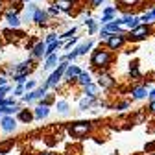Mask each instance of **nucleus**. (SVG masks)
<instances>
[{
  "mask_svg": "<svg viewBox=\"0 0 155 155\" xmlns=\"http://www.w3.org/2000/svg\"><path fill=\"white\" fill-rule=\"evenodd\" d=\"M129 76L133 80H139L140 78V70H139V63H131L129 65Z\"/></svg>",
  "mask_w": 155,
  "mask_h": 155,
  "instance_id": "nucleus-20",
  "label": "nucleus"
},
{
  "mask_svg": "<svg viewBox=\"0 0 155 155\" xmlns=\"http://www.w3.org/2000/svg\"><path fill=\"white\" fill-rule=\"evenodd\" d=\"M104 0H92V6H102Z\"/></svg>",
  "mask_w": 155,
  "mask_h": 155,
  "instance_id": "nucleus-42",
  "label": "nucleus"
},
{
  "mask_svg": "<svg viewBox=\"0 0 155 155\" xmlns=\"http://www.w3.org/2000/svg\"><path fill=\"white\" fill-rule=\"evenodd\" d=\"M111 61H113L111 52L102 50V48L100 50H94V54L91 55V65L96 67V68H105V67L111 65Z\"/></svg>",
  "mask_w": 155,
  "mask_h": 155,
  "instance_id": "nucleus-1",
  "label": "nucleus"
},
{
  "mask_svg": "<svg viewBox=\"0 0 155 155\" xmlns=\"http://www.w3.org/2000/svg\"><path fill=\"white\" fill-rule=\"evenodd\" d=\"M153 155H155V153H153Z\"/></svg>",
  "mask_w": 155,
  "mask_h": 155,
  "instance_id": "nucleus-48",
  "label": "nucleus"
},
{
  "mask_svg": "<svg viewBox=\"0 0 155 155\" xmlns=\"http://www.w3.org/2000/svg\"><path fill=\"white\" fill-rule=\"evenodd\" d=\"M61 46H63L61 41H52V43H48V45H46V50H45V57H48V55L54 54L55 50H59Z\"/></svg>",
  "mask_w": 155,
  "mask_h": 155,
  "instance_id": "nucleus-16",
  "label": "nucleus"
},
{
  "mask_svg": "<svg viewBox=\"0 0 155 155\" xmlns=\"http://www.w3.org/2000/svg\"><path fill=\"white\" fill-rule=\"evenodd\" d=\"M30 65H31V59L22 61V63H18V65L15 67V70H13V72H15V74H17V72H28V70H30Z\"/></svg>",
  "mask_w": 155,
  "mask_h": 155,
  "instance_id": "nucleus-22",
  "label": "nucleus"
},
{
  "mask_svg": "<svg viewBox=\"0 0 155 155\" xmlns=\"http://www.w3.org/2000/svg\"><path fill=\"white\" fill-rule=\"evenodd\" d=\"M148 111H150L151 114H155V100H151V102H150V107H148Z\"/></svg>",
  "mask_w": 155,
  "mask_h": 155,
  "instance_id": "nucleus-36",
  "label": "nucleus"
},
{
  "mask_svg": "<svg viewBox=\"0 0 155 155\" xmlns=\"http://www.w3.org/2000/svg\"><path fill=\"white\" fill-rule=\"evenodd\" d=\"M105 13H114V8H113V6H107V8L104 9V15H105Z\"/></svg>",
  "mask_w": 155,
  "mask_h": 155,
  "instance_id": "nucleus-41",
  "label": "nucleus"
},
{
  "mask_svg": "<svg viewBox=\"0 0 155 155\" xmlns=\"http://www.w3.org/2000/svg\"><path fill=\"white\" fill-rule=\"evenodd\" d=\"M91 81H92V80H91V74H89V72H81L80 76H78V83L83 85V87H85V85H89Z\"/></svg>",
  "mask_w": 155,
  "mask_h": 155,
  "instance_id": "nucleus-21",
  "label": "nucleus"
},
{
  "mask_svg": "<svg viewBox=\"0 0 155 155\" xmlns=\"http://www.w3.org/2000/svg\"><path fill=\"white\" fill-rule=\"evenodd\" d=\"M129 107V102H124V104H120V105H116V109L118 111H124V109H127Z\"/></svg>",
  "mask_w": 155,
  "mask_h": 155,
  "instance_id": "nucleus-35",
  "label": "nucleus"
},
{
  "mask_svg": "<svg viewBox=\"0 0 155 155\" xmlns=\"http://www.w3.org/2000/svg\"><path fill=\"white\" fill-rule=\"evenodd\" d=\"M26 78H28V72H17V74L13 76V80H15L17 83H21V85H22V83L26 81Z\"/></svg>",
  "mask_w": 155,
  "mask_h": 155,
  "instance_id": "nucleus-24",
  "label": "nucleus"
},
{
  "mask_svg": "<svg viewBox=\"0 0 155 155\" xmlns=\"http://www.w3.org/2000/svg\"><path fill=\"white\" fill-rule=\"evenodd\" d=\"M31 118H35V116L31 114V113H28V111H24V109H21V111H18V120H21V122H31Z\"/></svg>",
  "mask_w": 155,
  "mask_h": 155,
  "instance_id": "nucleus-19",
  "label": "nucleus"
},
{
  "mask_svg": "<svg viewBox=\"0 0 155 155\" xmlns=\"http://www.w3.org/2000/svg\"><path fill=\"white\" fill-rule=\"evenodd\" d=\"M57 111H59L61 114H67L68 113V104L67 102H57Z\"/></svg>",
  "mask_w": 155,
  "mask_h": 155,
  "instance_id": "nucleus-28",
  "label": "nucleus"
},
{
  "mask_svg": "<svg viewBox=\"0 0 155 155\" xmlns=\"http://www.w3.org/2000/svg\"><path fill=\"white\" fill-rule=\"evenodd\" d=\"M45 50H46V41L45 43H37L33 46V50H31V59H35V57H43Z\"/></svg>",
  "mask_w": 155,
  "mask_h": 155,
  "instance_id": "nucleus-14",
  "label": "nucleus"
},
{
  "mask_svg": "<svg viewBox=\"0 0 155 155\" xmlns=\"http://www.w3.org/2000/svg\"><path fill=\"white\" fill-rule=\"evenodd\" d=\"M92 104H96V96H85V98L80 102V109L81 111H87L92 107Z\"/></svg>",
  "mask_w": 155,
  "mask_h": 155,
  "instance_id": "nucleus-15",
  "label": "nucleus"
},
{
  "mask_svg": "<svg viewBox=\"0 0 155 155\" xmlns=\"http://www.w3.org/2000/svg\"><path fill=\"white\" fill-rule=\"evenodd\" d=\"M9 91V87L8 85H2V87H0V98H4V94Z\"/></svg>",
  "mask_w": 155,
  "mask_h": 155,
  "instance_id": "nucleus-34",
  "label": "nucleus"
},
{
  "mask_svg": "<svg viewBox=\"0 0 155 155\" xmlns=\"http://www.w3.org/2000/svg\"><path fill=\"white\" fill-rule=\"evenodd\" d=\"M153 21H155V17H153L151 11H148V13H144V15L140 17V22H144V24H150V22H153Z\"/></svg>",
  "mask_w": 155,
  "mask_h": 155,
  "instance_id": "nucleus-26",
  "label": "nucleus"
},
{
  "mask_svg": "<svg viewBox=\"0 0 155 155\" xmlns=\"http://www.w3.org/2000/svg\"><path fill=\"white\" fill-rule=\"evenodd\" d=\"M54 6H57L61 11H70V8H72V0H55Z\"/></svg>",
  "mask_w": 155,
  "mask_h": 155,
  "instance_id": "nucleus-17",
  "label": "nucleus"
},
{
  "mask_svg": "<svg viewBox=\"0 0 155 155\" xmlns=\"http://www.w3.org/2000/svg\"><path fill=\"white\" fill-rule=\"evenodd\" d=\"M48 114H50V107L45 105V104H41L39 107H35V113H33V116H35V118H39V120H41V118H46Z\"/></svg>",
  "mask_w": 155,
  "mask_h": 155,
  "instance_id": "nucleus-12",
  "label": "nucleus"
},
{
  "mask_svg": "<svg viewBox=\"0 0 155 155\" xmlns=\"http://www.w3.org/2000/svg\"><path fill=\"white\" fill-rule=\"evenodd\" d=\"M81 74L80 67H76V65H68L67 70H65V76H67V80H78V76Z\"/></svg>",
  "mask_w": 155,
  "mask_h": 155,
  "instance_id": "nucleus-11",
  "label": "nucleus"
},
{
  "mask_svg": "<svg viewBox=\"0 0 155 155\" xmlns=\"http://www.w3.org/2000/svg\"><path fill=\"white\" fill-rule=\"evenodd\" d=\"M2 85H8V80H6V78H0V87H2Z\"/></svg>",
  "mask_w": 155,
  "mask_h": 155,
  "instance_id": "nucleus-43",
  "label": "nucleus"
},
{
  "mask_svg": "<svg viewBox=\"0 0 155 155\" xmlns=\"http://www.w3.org/2000/svg\"><path fill=\"white\" fill-rule=\"evenodd\" d=\"M33 21L37 22V24H46V21H48V15H46V11H43V9H35V13H33Z\"/></svg>",
  "mask_w": 155,
  "mask_h": 155,
  "instance_id": "nucleus-13",
  "label": "nucleus"
},
{
  "mask_svg": "<svg viewBox=\"0 0 155 155\" xmlns=\"http://www.w3.org/2000/svg\"><path fill=\"white\" fill-rule=\"evenodd\" d=\"M111 21H114V13H105V15L102 17L100 24H107V22H111Z\"/></svg>",
  "mask_w": 155,
  "mask_h": 155,
  "instance_id": "nucleus-29",
  "label": "nucleus"
},
{
  "mask_svg": "<svg viewBox=\"0 0 155 155\" xmlns=\"http://www.w3.org/2000/svg\"><path fill=\"white\" fill-rule=\"evenodd\" d=\"M8 24L11 28H18V26H21V21H18L17 15H8Z\"/></svg>",
  "mask_w": 155,
  "mask_h": 155,
  "instance_id": "nucleus-23",
  "label": "nucleus"
},
{
  "mask_svg": "<svg viewBox=\"0 0 155 155\" xmlns=\"http://www.w3.org/2000/svg\"><path fill=\"white\" fill-rule=\"evenodd\" d=\"M96 89H98V87L91 81L89 85H85V94H87V96H96Z\"/></svg>",
  "mask_w": 155,
  "mask_h": 155,
  "instance_id": "nucleus-27",
  "label": "nucleus"
},
{
  "mask_svg": "<svg viewBox=\"0 0 155 155\" xmlns=\"http://www.w3.org/2000/svg\"><path fill=\"white\" fill-rule=\"evenodd\" d=\"M24 87H26L28 91H31V89H35V81H28V83H26Z\"/></svg>",
  "mask_w": 155,
  "mask_h": 155,
  "instance_id": "nucleus-39",
  "label": "nucleus"
},
{
  "mask_svg": "<svg viewBox=\"0 0 155 155\" xmlns=\"http://www.w3.org/2000/svg\"><path fill=\"white\" fill-rule=\"evenodd\" d=\"M24 2H30V0H24Z\"/></svg>",
  "mask_w": 155,
  "mask_h": 155,
  "instance_id": "nucleus-47",
  "label": "nucleus"
},
{
  "mask_svg": "<svg viewBox=\"0 0 155 155\" xmlns=\"http://www.w3.org/2000/svg\"><path fill=\"white\" fill-rule=\"evenodd\" d=\"M124 26H127L129 30H133L135 26L140 24V17H135V15H124Z\"/></svg>",
  "mask_w": 155,
  "mask_h": 155,
  "instance_id": "nucleus-9",
  "label": "nucleus"
},
{
  "mask_svg": "<svg viewBox=\"0 0 155 155\" xmlns=\"http://www.w3.org/2000/svg\"><path fill=\"white\" fill-rule=\"evenodd\" d=\"M92 41H87V43H83V45H80V46H78L76 48V52H78V55H83V54H87L91 48H92Z\"/></svg>",
  "mask_w": 155,
  "mask_h": 155,
  "instance_id": "nucleus-18",
  "label": "nucleus"
},
{
  "mask_svg": "<svg viewBox=\"0 0 155 155\" xmlns=\"http://www.w3.org/2000/svg\"><path fill=\"white\" fill-rule=\"evenodd\" d=\"M76 33V28H72V30H68L65 35H63V39H72V35Z\"/></svg>",
  "mask_w": 155,
  "mask_h": 155,
  "instance_id": "nucleus-32",
  "label": "nucleus"
},
{
  "mask_svg": "<svg viewBox=\"0 0 155 155\" xmlns=\"http://www.w3.org/2000/svg\"><path fill=\"white\" fill-rule=\"evenodd\" d=\"M91 127H92V124L87 122V120H83V122H76V124L68 126V133L72 135V137L81 139V137H85V135L91 131Z\"/></svg>",
  "mask_w": 155,
  "mask_h": 155,
  "instance_id": "nucleus-4",
  "label": "nucleus"
},
{
  "mask_svg": "<svg viewBox=\"0 0 155 155\" xmlns=\"http://www.w3.org/2000/svg\"><path fill=\"white\" fill-rule=\"evenodd\" d=\"M0 9H2V2H0Z\"/></svg>",
  "mask_w": 155,
  "mask_h": 155,
  "instance_id": "nucleus-46",
  "label": "nucleus"
},
{
  "mask_svg": "<svg viewBox=\"0 0 155 155\" xmlns=\"http://www.w3.org/2000/svg\"><path fill=\"white\" fill-rule=\"evenodd\" d=\"M39 155H55V153H50V151H43V153H39Z\"/></svg>",
  "mask_w": 155,
  "mask_h": 155,
  "instance_id": "nucleus-44",
  "label": "nucleus"
},
{
  "mask_svg": "<svg viewBox=\"0 0 155 155\" xmlns=\"http://www.w3.org/2000/svg\"><path fill=\"white\" fill-rule=\"evenodd\" d=\"M148 98H150V102H151V100H155V89H151V91L148 92Z\"/></svg>",
  "mask_w": 155,
  "mask_h": 155,
  "instance_id": "nucleus-40",
  "label": "nucleus"
},
{
  "mask_svg": "<svg viewBox=\"0 0 155 155\" xmlns=\"http://www.w3.org/2000/svg\"><path fill=\"white\" fill-rule=\"evenodd\" d=\"M24 89H26V87H24V85H21V83H18V87H17V89H15V92H13V96H21V94H22V91H24Z\"/></svg>",
  "mask_w": 155,
  "mask_h": 155,
  "instance_id": "nucleus-31",
  "label": "nucleus"
},
{
  "mask_svg": "<svg viewBox=\"0 0 155 155\" xmlns=\"http://www.w3.org/2000/svg\"><path fill=\"white\" fill-rule=\"evenodd\" d=\"M15 127H17V120L13 118L11 114H6V116H2V129H4L6 133H11V131H15Z\"/></svg>",
  "mask_w": 155,
  "mask_h": 155,
  "instance_id": "nucleus-6",
  "label": "nucleus"
},
{
  "mask_svg": "<svg viewBox=\"0 0 155 155\" xmlns=\"http://www.w3.org/2000/svg\"><path fill=\"white\" fill-rule=\"evenodd\" d=\"M142 120H144V114H137V116H135V120H133V122H135V124H139V122H142Z\"/></svg>",
  "mask_w": 155,
  "mask_h": 155,
  "instance_id": "nucleus-38",
  "label": "nucleus"
},
{
  "mask_svg": "<svg viewBox=\"0 0 155 155\" xmlns=\"http://www.w3.org/2000/svg\"><path fill=\"white\" fill-rule=\"evenodd\" d=\"M85 24L89 26V35H94V33H96V30H98V26H96V22L92 21V18H87V21H85Z\"/></svg>",
  "mask_w": 155,
  "mask_h": 155,
  "instance_id": "nucleus-25",
  "label": "nucleus"
},
{
  "mask_svg": "<svg viewBox=\"0 0 155 155\" xmlns=\"http://www.w3.org/2000/svg\"><path fill=\"white\" fill-rule=\"evenodd\" d=\"M52 41H55V33H48V37H46V45L52 43Z\"/></svg>",
  "mask_w": 155,
  "mask_h": 155,
  "instance_id": "nucleus-37",
  "label": "nucleus"
},
{
  "mask_svg": "<svg viewBox=\"0 0 155 155\" xmlns=\"http://www.w3.org/2000/svg\"><path fill=\"white\" fill-rule=\"evenodd\" d=\"M114 85V80H113V76L105 74V72H100V78H98V87L102 89H111Z\"/></svg>",
  "mask_w": 155,
  "mask_h": 155,
  "instance_id": "nucleus-7",
  "label": "nucleus"
},
{
  "mask_svg": "<svg viewBox=\"0 0 155 155\" xmlns=\"http://www.w3.org/2000/svg\"><path fill=\"white\" fill-rule=\"evenodd\" d=\"M111 35H113V33H111V31H107L105 28H102V30H100V39H102V41H107Z\"/></svg>",
  "mask_w": 155,
  "mask_h": 155,
  "instance_id": "nucleus-30",
  "label": "nucleus"
},
{
  "mask_svg": "<svg viewBox=\"0 0 155 155\" xmlns=\"http://www.w3.org/2000/svg\"><path fill=\"white\" fill-rule=\"evenodd\" d=\"M59 61H61V57L57 55L55 52H54V54H50V55L46 57V65H45V70H52V68H55Z\"/></svg>",
  "mask_w": 155,
  "mask_h": 155,
  "instance_id": "nucleus-10",
  "label": "nucleus"
},
{
  "mask_svg": "<svg viewBox=\"0 0 155 155\" xmlns=\"http://www.w3.org/2000/svg\"><path fill=\"white\" fill-rule=\"evenodd\" d=\"M124 43H126L124 33H113V35L107 39V48H109V50H118V48L124 46Z\"/></svg>",
  "mask_w": 155,
  "mask_h": 155,
  "instance_id": "nucleus-5",
  "label": "nucleus"
},
{
  "mask_svg": "<svg viewBox=\"0 0 155 155\" xmlns=\"http://www.w3.org/2000/svg\"><path fill=\"white\" fill-rule=\"evenodd\" d=\"M59 11H61V9H59V8H57V6H52L48 13H50V15H59Z\"/></svg>",
  "mask_w": 155,
  "mask_h": 155,
  "instance_id": "nucleus-33",
  "label": "nucleus"
},
{
  "mask_svg": "<svg viewBox=\"0 0 155 155\" xmlns=\"http://www.w3.org/2000/svg\"><path fill=\"white\" fill-rule=\"evenodd\" d=\"M70 63L67 61V59H61V63H59V67H57V70L55 72H52V76L48 78V80H46V83L43 85V87H55L57 83H59V80H61V76L65 74V70H67V67H68Z\"/></svg>",
  "mask_w": 155,
  "mask_h": 155,
  "instance_id": "nucleus-2",
  "label": "nucleus"
},
{
  "mask_svg": "<svg viewBox=\"0 0 155 155\" xmlns=\"http://www.w3.org/2000/svg\"><path fill=\"white\" fill-rule=\"evenodd\" d=\"M148 92H150V89L146 85H142V87H135L131 91V96H133V100H144L148 96Z\"/></svg>",
  "mask_w": 155,
  "mask_h": 155,
  "instance_id": "nucleus-8",
  "label": "nucleus"
},
{
  "mask_svg": "<svg viewBox=\"0 0 155 155\" xmlns=\"http://www.w3.org/2000/svg\"><path fill=\"white\" fill-rule=\"evenodd\" d=\"M151 13H153V17H155V8H153V9H151Z\"/></svg>",
  "mask_w": 155,
  "mask_h": 155,
  "instance_id": "nucleus-45",
  "label": "nucleus"
},
{
  "mask_svg": "<svg viewBox=\"0 0 155 155\" xmlns=\"http://www.w3.org/2000/svg\"><path fill=\"white\" fill-rule=\"evenodd\" d=\"M150 33H151L150 26H148V24H144V22H140L139 26H135L133 30H129L127 39H129V41H142V39H146Z\"/></svg>",
  "mask_w": 155,
  "mask_h": 155,
  "instance_id": "nucleus-3",
  "label": "nucleus"
}]
</instances>
